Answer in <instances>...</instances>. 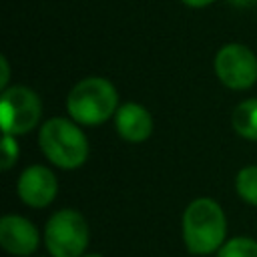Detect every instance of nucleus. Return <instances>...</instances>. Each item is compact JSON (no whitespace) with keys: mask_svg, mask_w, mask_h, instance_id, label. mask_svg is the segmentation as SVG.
<instances>
[{"mask_svg":"<svg viewBox=\"0 0 257 257\" xmlns=\"http://www.w3.org/2000/svg\"><path fill=\"white\" fill-rule=\"evenodd\" d=\"M185 6H191V8H205L209 4H213L215 0H181Z\"/></svg>","mask_w":257,"mask_h":257,"instance_id":"15","label":"nucleus"},{"mask_svg":"<svg viewBox=\"0 0 257 257\" xmlns=\"http://www.w3.org/2000/svg\"><path fill=\"white\" fill-rule=\"evenodd\" d=\"M235 191L251 207H257V165H247L235 175Z\"/></svg>","mask_w":257,"mask_h":257,"instance_id":"11","label":"nucleus"},{"mask_svg":"<svg viewBox=\"0 0 257 257\" xmlns=\"http://www.w3.org/2000/svg\"><path fill=\"white\" fill-rule=\"evenodd\" d=\"M42 155L58 169H78L88 157V141L78 122L64 116H52L42 122L38 133Z\"/></svg>","mask_w":257,"mask_h":257,"instance_id":"3","label":"nucleus"},{"mask_svg":"<svg viewBox=\"0 0 257 257\" xmlns=\"http://www.w3.org/2000/svg\"><path fill=\"white\" fill-rule=\"evenodd\" d=\"M183 241L195 255L219 251L227 235V219L221 205L211 197L193 199L183 213Z\"/></svg>","mask_w":257,"mask_h":257,"instance_id":"1","label":"nucleus"},{"mask_svg":"<svg viewBox=\"0 0 257 257\" xmlns=\"http://www.w3.org/2000/svg\"><path fill=\"white\" fill-rule=\"evenodd\" d=\"M231 124L239 137L247 141H257V98H247L239 102L231 114Z\"/></svg>","mask_w":257,"mask_h":257,"instance_id":"10","label":"nucleus"},{"mask_svg":"<svg viewBox=\"0 0 257 257\" xmlns=\"http://www.w3.org/2000/svg\"><path fill=\"white\" fill-rule=\"evenodd\" d=\"M114 128L126 143H145L153 133V116L139 102H124L114 112Z\"/></svg>","mask_w":257,"mask_h":257,"instance_id":"9","label":"nucleus"},{"mask_svg":"<svg viewBox=\"0 0 257 257\" xmlns=\"http://www.w3.org/2000/svg\"><path fill=\"white\" fill-rule=\"evenodd\" d=\"M215 74L223 86L247 90L257 82V56L245 44H225L215 54Z\"/></svg>","mask_w":257,"mask_h":257,"instance_id":"6","label":"nucleus"},{"mask_svg":"<svg viewBox=\"0 0 257 257\" xmlns=\"http://www.w3.org/2000/svg\"><path fill=\"white\" fill-rule=\"evenodd\" d=\"M16 193L24 205L32 209H44L54 201L58 193L56 175L44 165H30L20 173Z\"/></svg>","mask_w":257,"mask_h":257,"instance_id":"7","label":"nucleus"},{"mask_svg":"<svg viewBox=\"0 0 257 257\" xmlns=\"http://www.w3.org/2000/svg\"><path fill=\"white\" fill-rule=\"evenodd\" d=\"M231 4H235V6H251V4H255L257 0H229Z\"/></svg>","mask_w":257,"mask_h":257,"instance_id":"16","label":"nucleus"},{"mask_svg":"<svg viewBox=\"0 0 257 257\" xmlns=\"http://www.w3.org/2000/svg\"><path fill=\"white\" fill-rule=\"evenodd\" d=\"M80 257H102V255H98V253H90V255H80Z\"/></svg>","mask_w":257,"mask_h":257,"instance_id":"17","label":"nucleus"},{"mask_svg":"<svg viewBox=\"0 0 257 257\" xmlns=\"http://www.w3.org/2000/svg\"><path fill=\"white\" fill-rule=\"evenodd\" d=\"M217 257H257V241L249 237H233L221 245Z\"/></svg>","mask_w":257,"mask_h":257,"instance_id":"12","label":"nucleus"},{"mask_svg":"<svg viewBox=\"0 0 257 257\" xmlns=\"http://www.w3.org/2000/svg\"><path fill=\"white\" fill-rule=\"evenodd\" d=\"M42 116V102L38 94L24 86L14 84L2 90L0 96V124L8 135H26L30 133Z\"/></svg>","mask_w":257,"mask_h":257,"instance_id":"5","label":"nucleus"},{"mask_svg":"<svg viewBox=\"0 0 257 257\" xmlns=\"http://www.w3.org/2000/svg\"><path fill=\"white\" fill-rule=\"evenodd\" d=\"M18 151H20V147H18L14 135L4 133V139H2V153H0L2 171H10V169L16 165V161H18Z\"/></svg>","mask_w":257,"mask_h":257,"instance_id":"13","label":"nucleus"},{"mask_svg":"<svg viewBox=\"0 0 257 257\" xmlns=\"http://www.w3.org/2000/svg\"><path fill=\"white\" fill-rule=\"evenodd\" d=\"M0 68H2L0 86H2V90H4V88H8V78H10V66H8V58H6V56H0Z\"/></svg>","mask_w":257,"mask_h":257,"instance_id":"14","label":"nucleus"},{"mask_svg":"<svg viewBox=\"0 0 257 257\" xmlns=\"http://www.w3.org/2000/svg\"><path fill=\"white\" fill-rule=\"evenodd\" d=\"M40 243L38 229L22 215L8 213L0 219V245L8 255L30 257Z\"/></svg>","mask_w":257,"mask_h":257,"instance_id":"8","label":"nucleus"},{"mask_svg":"<svg viewBox=\"0 0 257 257\" xmlns=\"http://www.w3.org/2000/svg\"><path fill=\"white\" fill-rule=\"evenodd\" d=\"M118 106L114 84L102 76H86L78 80L66 96L68 116L80 126H96L106 122L110 116H114Z\"/></svg>","mask_w":257,"mask_h":257,"instance_id":"2","label":"nucleus"},{"mask_svg":"<svg viewBox=\"0 0 257 257\" xmlns=\"http://www.w3.org/2000/svg\"><path fill=\"white\" fill-rule=\"evenodd\" d=\"M44 245L50 257H80L88 247V225L76 209L52 213L44 225Z\"/></svg>","mask_w":257,"mask_h":257,"instance_id":"4","label":"nucleus"}]
</instances>
